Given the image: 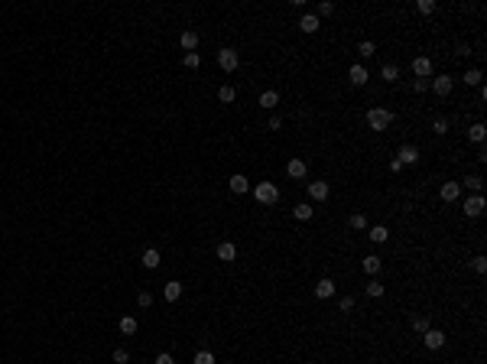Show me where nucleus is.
Listing matches in <instances>:
<instances>
[{
  "instance_id": "f257e3e1",
  "label": "nucleus",
  "mask_w": 487,
  "mask_h": 364,
  "mask_svg": "<svg viewBox=\"0 0 487 364\" xmlns=\"http://www.w3.org/2000/svg\"><path fill=\"white\" fill-rule=\"evenodd\" d=\"M364 120H367L370 130H377V134H380V130H390V124H393V111H387V108H370Z\"/></svg>"
},
{
  "instance_id": "f03ea898",
  "label": "nucleus",
  "mask_w": 487,
  "mask_h": 364,
  "mask_svg": "<svg viewBox=\"0 0 487 364\" xmlns=\"http://www.w3.org/2000/svg\"><path fill=\"white\" fill-rule=\"evenodd\" d=\"M253 199L260 202V205H276V202H279V189L273 182H257L253 185Z\"/></svg>"
},
{
  "instance_id": "7ed1b4c3",
  "label": "nucleus",
  "mask_w": 487,
  "mask_h": 364,
  "mask_svg": "<svg viewBox=\"0 0 487 364\" xmlns=\"http://www.w3.org/2000/svg\"><path fill=\"white\" fill-rule=\"evenodd\" d=\"M218 65L224 68V72H234V68L241 65V56H237L234 49H227V46H224V49H218Z\"/></svg>"
},
{
  "instance_id": "20e7f679",
  "label": "nucleus",
  "mask_w": 487,
  "mask_h": 364,
  "mask_svg": "<svg viewBox=\"0 0 487 364\" xmlns=\"http://www.w3.org/2000/svg\"><path fill=\"white\" fill-rule=\"evenodd\" d=\"M429 88H432V91H435L439 98H445V94H451V88H455V78H448V75L429 78Z\"/></svg>"
},
{
  "instance_id": "39448f33",
  "label": "nucleus",
  "mask_w": 487,
  "mask_h": 364,
  "mask_svg": "<svg viewBox=\"0 0 487 364\" xmlns=\"http://www.w3.org/2000/svg\"><path fill=\"white\" fill-rule=\"evenodd\" d=\"M422 345H426L429 351H439V348H445V332H439V328H429V332L422 335Z\"/></svg>"
},
{
  "instance_id": "423d86ee",
  "label": "nucleus",
  "mask_w": 487,
  "mask_h": 364,
  "mask_svg": "<svg viewBox=\"0 0 487 364\" xmlns=\"http://www.w3.org/2000/svg\"><path fill=\"white\" fill-rule=\"evenodd\" d=\"M465 215L468 218H477V215H484V195H468L465 199Z\"/></svg>"
},
{
  "instance_id": "0eeeda50",
  "label": "nucleus",
  "mask_w": 487,
  "mask_h": 364,
  "mask_svg": "<svg viewBox=\"0 0 487 364\" xmlns=\"http://www.w3.org/2000/svg\"><path fill=\"white\" fill-rule=\"evenodd\" d=\"M396 159H400L403 166H416V163H419V147L403 143V147H400V153H396Z\"/></svg>"
},
{
  "instance_id": "6e6552de",
  "label": "nucleus",
  "mask_w": 487,
  "mask_h": 364,
  "mask_svg": "<svg viewBox=\"0 0 487 364\" xmlns=\"http://www.w3.org/2000/svg\"><path fill=\"white\" fill-rule=\"evenodd\" d=\"M367 78H370L367 65H351V68H348V82H351V85L361 88V85H367Z\"/></svg>"
},
{
  "instance_id": "1a4fd4ad",
  "label": "nucleus",
  "mask_w": 487,
  "mask_h": 364,
  "mask_svg": "<svg viewBox=\"0 0 487 364\" xmlns=\"http://www.w3.org/2000/svg\"><path fill=\"white\" fill-rule=\"evenodd\" d=\"M305 173H309L305 159H289V163H286V176H289V179H305Z\"/></svg>"
},
{
  "instance_id": "9d476101",
  "label": "nucleus",
  "mask_w": 487,
  "mask_h": 364,
  "mask_svg": "<svg viewBox=\"0 0 487 364\" xmlns=\"http://www.w3.org/2000/svg\"><path fill=\"white\" fill-rule=\"evenodd\" d=\"M439 195H442V202H458V199H462V185H458V182H442Z\"/></svg>"
},
{
  "instance_id": "9b49d317",
  "label": "nucleus",
  "mask_w": 487,
  "mask_h": 364,
  "mask_svg": "<svg viewBox=\"0 0 487 364\" xmlns=\"http://www.w3.org/2000/svg\"><path fill=\"white\" fill-rule=\"evenodd\" d=\"M335 293H338V286H335V280H328V277H325V280H318V283H315V296H318V299H331Z\"/></svg>"
},
{
  "instance_id": "f8f14e48",
  "label": "nucleus",
  "mask_w": 487,
  "mask_h": 364,
  "mask_svg": "<svg viewBox=\"0 0 487 364\" xmlns=\"http://www.w3.org/2000/svg\"><path fill=\"white\" fill-rule=\"evenodd\" d=\"M413 75L416 78H429L432 75V59H426V56L413 59Z\"/></svg>"
},
{
  "instance_id": "ddd939ff",
  "label": "nucleus",
  "mask_w": 487,
  "mask_h": 364,
  "mask_svg": "<svg viewBox=\"0 0 487 364\" xmlns=\"http://www.w3.org/2000/svg\"><path fill=\"white\" fill-rule=\"evenodd\" d=\"M328 192H331L328 182H309V199H312V202H325V199H328Z\"/></svg>"
},
{
  "instance_id": "4468645a",
  "label": "nucleus",
  "mask_w": 487,
  "mask_h": 364,
  "mask_svg": "<svg viewBox=\"0 0 487 364\" xmlns=\"http://www.w3.org/2000/svg\"><path fill=\"white\" fill-rule=\"evenodd\" d=\"M163 296H166V303H179V299H182V283L179 280H169L163 286Z\"/></svg>"
},
{
  "instance_id": "2eb2a0df",
  "label": "nucleus",
  "mask_w": 487,
  "mask_h": 364,
  "mask_svg": "<svg viewBox=\"0 0 487 364\" xmlns=\"http://www.w3.org/2000/svg\"><path fill=\"white\" fill-rule=\"evenodd\" d=\"M234 257H237V244H234V241H221V244H218V260L231 263Z\"/></svg>"
},
{
  "instance_id": "dca6fc26",
  "label": "nucleus",
  "mask_w": 487,
  "mask_h": 364,
  "mask_svg": "<svg viewBox=\"0 0 487 364\" xmlns=\"http://www.w3.org/2000/svg\"><path fill=\"white\" fill-rule=\"evenodd\" d=\"M227 185H231V192H234V195L250 192V182H247V176H241V173H234L231 179H227Z\"/></svg>"
},
{
  "instance_id": "f3484780",
  "label": "nucleus",
  "mask_w": 487,
  "mask_h": 364,
  "mask_svg": "<svg viewBox=\"0 0 487 364\" xmlns=\"http://www.w3.org/2000/svg\"><path fill=\"white\" fill-rule=\"evenodd\" d=\"M140 263H143L146 270H156L159 263H163V257H159V251H156V247H149V251H143V260H140Z\"/></svg>"
},
{
  "instance_id": "a211bd4d",
  "label": "nucleus",
  "mask_w": 487,
  "mask_h": 364,
  "mask_svg": "<svg viewBox=\"0 0 487 364\" xmlns=\"http://www.w3.org/2000/svg\"><path fill=\"white\" fill-rule=\"evenodd\" d=\"M179 46H182L185 52H195V46H198V33H195V30H185L182 36H179Z\"/></svg>"
},
{
  "instance_id": "6ab92c4d",
  "label": "nucleus",
  "mask_w": 487,
  "mask_h": 364,
  "mask_svg": "<svg viewBox=\"0 0 487 364\" xmlns=\"http://www.w3.org/2000/svg\"><path fill=\"white\" fill-rule=\"evenodd\" d=\"M318 26H322V20H318L315 13H305L302 20H299V30L302 33H318Z\"/></svg>"
},
{
  "instance_id": "aec40b11",
  "label": "nucleus",
  "mask_w": 487,
  "mask_h": 364,
  "mask_svg": "<svg viewBox=\"0 0 487 364\" xmlns=\"http://www.w3.org/2000/svg\"><path fill=\"white\" fill-rule=\"evenodd\" d=\"M276 104H279V91H273V88H270V91L260 94V108H263V111H273Z\"/></svg>"
},
{
  "instance_id": "412c9836",
  "label": "nucleus",
  "mask_w": 487,
  "mask_h": 364,
  "mask_svg": "<svg viewBox=\"0 0 487 364\" xmlns=\"http://www.w3.org/2000/svg\"><path fill=\"white\" fill-rule=\"evenodd\" d=\"M484 137H487L484 124H471V127H468V140H471V143H484Z\"/></svg>"
},
{
  "instance_id": "4be33fe9",
  "label": "nucleus",
  "mask_w": 487,
  "mask_h": 364,
  "mask_svg": "<svg viewBox=\"0 0 487 364\" xmlns=\"http://www.w3.org/2000/svg\"><path fill=\"white\" fill-rule=\"evenodd\" d=\"M367 237H370V241H374V244H387V241H390V231H387L383 225H374V228H370V234H367Z\"/></svg>"
},
{
  "instance_id": "5701e85b",
  "label": "nucleus",
  "mask_w": 487,
  "mask_h": 364,
  "mask_svg": "<svg viewBox=\"0 0 487 364\" xmlns=\"http://www.w3.org/2000/svg\"><path fill=\"white\" fill-rule=\"evenodd\" d=\"M380 267H383V263H380V257H377V254L364 257V273H367V277H377V273H380Z\"/></svg>"
},
{
  "instance_id": "b1692460",
  "label": "nucleus",
  "mask_w": 487,
  "mask_h": 364,
  "mask_svg": "<svg viewBox=\"0 0 487 364\" xmlns=\"http://www.w3.org/2000/svg\"><path fill=\"white\" fill-rule=\"evenodd\" d=\"M458 185L471 189V195H481V189H484V179H481V176H468V179H465V182H458Z\"/></svg>"
},
{
  "instance_id": "393cba45",
  "label": "nucleus",
  "mask_w": 487,
  "mask_h": 364,
  "mask_svg": "<svg viewBox=\"0 0 487 364\" xmlns=\"http://www.w3.org/2000/svg\"><path fill=\"white\" fill-rule=\"evenodd\" d=\"M292 215H296L299 221H309L312 218V202H299V205L292 208Z\"/></svg>"
},
{
  "instance_id": "a878e982",
  "label": "nucleus",
  "mask_w": 487,
  "mask_h": 364,
  "mask_svg": "<svg viewBox=\"0 0 487 364\" xmlns=\"http://www.w3.org/2000/svg\"><path fill=\"white\" fill-rule=\"evenodd\" d=\"M409 325H413V332H416V335H426V332H429V316H413V322H409Z\"/></svg>"
},
{
  "instance_id": "bb28decb",
  "label": "nucleus",
  "mask_w": 487,
  "mask_h": 364,
  "mask_svg": "<svg viewBox=\"0 0 487 364\" xmlns=\"http://www.w3.org/2000/svg\"><path fill=\"white\" fill-rule=\"evenodd\" d=\"M481 78H484V75H481V68H468V72L462 75V82H465V85H477V88H481Z\"/></svg>"
},
{
  "instance_id": "cd10ccee",
  "label": "nucleus",
  "mask_w": 487,
  "mask_h": 364,
  "mask_svg": "<svg viewBox=\"0 0 487 364\" xmlns=\"http://www.w3.org/2000/svg\"><path fill=\"white\" fill-rule=\"evenodd\" d=\"M383 293H387V286H383V283H380L377 277H374V280L367 283V296H374V299H380V296H383Z\"/></svg>"
},
{
  "instance_id": "c85d7f7f",
  "label": "nucleus",
  "mask_w": 487,
  "mask_h": 364,
  "mask_svg": "<svg viewBox=\"0 0 487 364\" xmlns=\"http://www.w3.org/2000/svg\"><path fill=\"white\" fill-rule=\"evenodd\" d=\"M218 98H221V101H224V104H231L234 98H237V88H234V85H221V91H218Z\"/></svg>"
},
{
  "instance_id": "c756f323",
  "label": "nucleus",
  "mask_w": 487,
  "mask_h": 364,
  "mask_svg": "<svg viewBox=\"0 0 487 364\" xmlns=\"http://www.w3.org/2000/svg\"><path fill=\"white\" fill-rule=\"evenodd\" d=\"M120 332H123V335H134V332H137V319H134V316H123V319H120Z\"/></svg>"
},
{
  "instance_id": "7c9ffc66",
  "label": "nucleus",
  "mask_w": 487,
  "mask_h": 364,
  "mask_svg": "<svg viewBox=\"0 0 487 364\" xmlns=\"http://www.w3.org/2000/svg\"><path fill=\"white\" fill-rule=\"evenodd\" d=\"M380 75H383V82H396V78H400V68H396V65H390V62H387V65L380 68Z\"/></svg>"
},
{
  "instance_id": "2f4dec72",
  "label": "nucleus",
  "mask_w": 487,
  "mask_h": 364,
  "mask_svg": "<svg viewBox=\"0 0 487 364\" xmlns=\"http://www.w3.org/2000/svg\"><path fill=\"white\" fill-rule=\"evenodd\" d=\"M182 65H185V68H198V65H201V56H198V52H185V56H182Z\"/></svg>"
},
{
  "instance_id": "473e14b6",
  "label": "nucleus",
  "mask_w": 487,
  "mask_h": 364,
  "mask_svg": "<svg viewBox=\"0 0 487 364\" xmlns=\"http://www.w3.org/2000/svg\"><path fill=\"white\" fill-rule=\"evenodd\" d=\"M348 225H351L354 231H361V228H367V215H361V211H354V215H351V221H348Z\"/></svg>"
},
{
  "instance_id": "72a5a7b5",
  "label": "nucleus",
  "mask_w": 487,
  "mask_h": 364,
  "mask_svg": "<svg viewBox=\"0 0 487 364\" xmlns=\"http://www.w3.org/2000/svg\"><path fill=\"white\" fill-rule=\"evenodd\" d=\"M357 52H361V56H364V59H370V56H374V52H377V46H374V42H370V39H364V42H361V46H357Z\"/></svg>"
},
{
  "instance_id": "f704fd0d",
  "label": "nucleus",
  "mask_w": 487,
  "mask_h": 364,
  "mask_svg": "<svg viewBox=\"0 0 487 364\" xmlns=\"http://www.w3.org/2000/svg\"><path fill=\"white\" fill-rule=\"evenodd\" d=\"M432 130H435L439 137H442V134H448V120H445V117H435V120H432Z\"/></svg>"
},
{
  "instance_id": "c9c22d12",
  "label": "nucleus",
  "mask_w": 487,
  "mask_h": 364,
  "mask_svg": "<svg viewBox=\"0 0 487 364\" xmlns=\"http://www.w3.org/2000/svg\"><path fill=\"white\" fill-rule=\"evenodd\" d=\"M192 364H215V354H211V351H198Z\"/></svg>"
},
{
  "instance_id": "e433bc0d",
  "label": "nucleus",
  "mask_w": 487,
  "mask_h": 364,
  "mask_svg": "<svg viewBox=\"0 0 487 364\" xmlns=\"http://www.w3.org/2000/svg\"><path fill=\"white\" fill-rule=\"evenodd\" d=\"M111 358H114V364H127V361H130V354H127V348H114Z\"/></svg>"
},
{
  "instance_id": "4c0bfd02",
  "label": "nucleus",
  "mask_w": 487,
  "mask_h": 364,
  "mask_svg": "<svg viewBox=\"0 0 487 364\" xmlns=\"http://www.w3.org/2000/svg\"><path fill=\"white\" fill-rule=\"evenodd\" d=\"M416 10H419L422 16H429L432 10H435V4H432V0H419V4H416Z\"/></svg>"
},
{
  "instance_id": "58836bf2",
  "label": "nucleus",
  "mask_w": 487,
  "mask_h": 364,
  "mask_svg": "<svg viewBox=\"0 0 487 364\" xmlns=\"http://www.w3.org/2000/svg\"><path fill=\"white\" fill-rule=\"evenodd\" d=\"M413 91H416V94L429 91V78H413Z\"/></svg>"
},
{
  "instance_id": "ea45409f",
  "label": "nucleus",
  "mask_w": 487,
  "mask_h": 364,
  "mask_svg": "<svg viewBox=\"0 0 487 364\" xmlns=\"http://www.w3.org/2000/svg\"><path fill=\"white\" fill-rule=\"evenodd\" d=\"M331 13H335V4L325 0V4H318V13H315V16H331Z\"/></svg>"
},
{
  "instance_id": "a19ab883",
  "label": "nucleus",
  "mask_w": 487,
  "mask_h": 364,
  "mask_svg": "<svg viewBox=\"0 0 487 364\" xmlns=\"http://www.w3.org/2000/svg\"><path fill=\"white\" fill-rule=\"evenodd\" d=\"M474 270H477V273H487V257H484V254L474 257Z\"/></svg>"
},
{
  "instance_id": "79ce46f5",
  "label": "nucleus",
  "mask_w": 487,
  "mask_h": 364,
  "mask_svg": "<svg viewBox=\"0 0 487 364\" xmlns=\"http://www.w3.org/2000/svg\"><path fill=\"white\" fill-rule=\"evenodd\" d=\"M338 309H341V312H351V309H354V299H351V296H341Z\"/></svg>"
},
{
  "instance_id": "37998d69",
  "label": "nucleus",
  "mask_w": 487,
  "mask_h": 364,
  "mask_svg": "<svg viewBox=\"0 0 487 364\" xmlns=\"http://www.w3.org/2000/svg\"><path fill=\"white\" fill-rule=\"evenodd\" d=\"M137 303H140V306L146 309V306H153V296H149V293L143 289V293H140V296H137Z\"/></svg>"
},
{
  "instance_id": "c03bdc74",
  "label": "nucleus",
  "mask_w": 487,
  "mask_h": 364,
  "mask_svg": "<svg viewBox=\"0 0 487 364\" xmlns=\"http://www.w3.org/2000/svg\"><path fill=\"white\" fill-rule=\"evenodd\" d=\"M156 364H175V361H172V354L163 351V354H156Z\"/></svg>"
},
{
  "instance_id": "a18cd8bd",
  "label": "nucleus",
  "mask_w": 487,
  "mask_h": 364,
  "mask_svg": "<svg viewBox=\"0 0 487 364\" xmlns=\"http://www.w3.org/2000/svg\"><path fill=\"white\" fill-rule=\"evenodd\" d=\"M279 127H283V117H276V114H273V117H270V130H279Z\"/></svg>"
},
{
  "instance_id": "49530a36",
  "label": "nucleus",
  "mask_w": 487,
  "mask_h": 364,
  "mask_svg": "<svg viewBox=\"0 0 487 364\" xmlns=\"http://www.w3.org/2000/svg\"><path fill=\"white\" fill-rule=\"evenodd\" d=\"M390 173H403V163H400V159H390Z\"/></svg>"
}]
</instances>
